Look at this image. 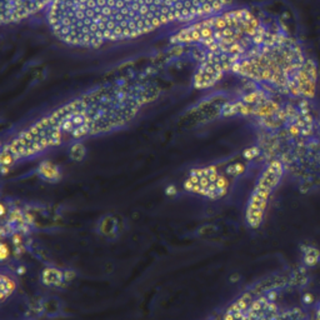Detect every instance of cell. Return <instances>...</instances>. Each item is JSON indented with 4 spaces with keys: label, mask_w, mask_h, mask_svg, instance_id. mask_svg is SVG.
<instances>
[{
    "label": "cell",
    "mask_w": 320,
    "mask_h": 320,
    "mask_svg": "<svg viewBox=\"0 0 320 320\" xmlns=\"http://www.w3.org/2000/svg\"><path fill=\"white\" fill-rule=\"evenodd\" d=\"M229 0H54L45 13L65 45L97 49L224 12Z\"/></svg>",
    "instance_id": "1"
},
{
    "label": "cell",
    "mask_w": 320,
    "mask_h": 320,
    "mask_svg": "<svg viewBox=\"0 0 320 320\" xmlns=\"http://www.w3.org/2000/svg\"><path fill=\"white\" fill-rule=\"evenodd\" d=\"M159 89L144 79H123L85 93L18 133L0 148V170L55 148L82 143L125 127L157 98Z\"/></svg>",
    "instance_id": "2"
},
{
    "label": "cell",
    "mask_w": 320,
    "mask_h": 320,
    "mask_svg": "<svg viewBox=\"0 0 320 320\" xmlns=\"http://www.w3.org/2000/svg\"><path fill=\"white\" fill-rule=\"evenodd\" d=\"M285 171V164L281 160H271L263 169L246 204L245 220L249 228L258 229L263 224L269 199L281 183Z\"/></svg>",
    "instance_id": "3"
},
{
    "label": "cell",
    "mask_w": 320,
    "mask_h": 320,
    "mask_svg": "<svg viewBox=\"0 0 320 320\" xmlns=\"http://www.w3.org/2000/svg\"><path fill=\"white\" fill-rule=\"evenodd\" d=\"M278 305L269 295L244 294L234 301L224 314V320H278Z\"/></svg>",
    "instance_id": "4"
},
{
    "label": "cell",
    "mask_w": 320,
    "mask_h": 320,
    "mask_svg": "<svg viewBox=\"0 0 320 320\" xmlns=\"http://www.w3.org/2000/svg\"><path fill=\"white\" fill-rule=\"evenodd\" d=\"M185 190L209 199H219L228 191L229 180L215 168L193 169L184 183Z\"/></svg>",
    "instance_id": "5"
},
{
    "label": "cell",
    "mask_w": 320,
    "mask_h": 320,
    "mask_svg": "<svg viewBox=\"0 0 320 320\" xmlns=\"http://www.w3.org/2000/svg\"><path fill=\"white\" fill-rule=\"evenodd\" d=\"M54 0H0V27L22 23L47 13Z\"/></svg>",
    "instance_id": "6"
},
{
    "label": "cell",
    "mask_w": 320,
    "mask_h": 320,
    "mask_svg": "<svg viewBox=\"0 0 320 320\" xmlns=\"http://www.w3.org/2000/svg\"><path fill=\"white\" fill-rule=\"evenodd\" d=\"M95 231L104 239L115 240L124 231V220L117 214H105L98 219Z\"/></svg>",
    "instance_id": "7"
},
{
    "label": "cell",
    "mask_w": 320,
    "mask_h": 320,
    "mask_svg": "<svg viewBox=\"0 0 320 320\" xmlns=\"http://www.w3.org/2000/svg\"><path fill=\"white\" fill-rule=\"evenodd\" d=\"M73 273L70 271L64 270V269H58V268H45L44 270L40 274V280L44 284L45 286H49V288H59V286L65 285L68 281H70L72 279Z\"/></svg>",
    "instance_id": "8"
},
{
    "label": "cell",
    "mask_w": 320,
    "mask_h": 320,
    "mask_svg": "<svg viewBox=\"0 0 320 320\" xmlns=\"http://www.w3.org/2000/svg\"><path fill=\"white\" fill-rule=\"evenodd\" d=\"M37 175L38 178L42 179L43 181L54 184L60 181V179L63 178V171L58 164L49 160H44L38 165Z\"/></svg>",
    "instance_id": "9"
},
{
    "label": "cell",
    "mask_w": 320,
    "mask_h": 320,
    "mask_svg": "<svg viewBox=\"0 0 320 320\" xmlns=\"http://www.w3.org/2000/svg\"><path fill=\"white\" fill-rule=\"evenodd\" d=\"M17 280L15 276L4 268H0V304L4 303L15 291Z\"/></svg>",
    "instance_id": "10"
},
{
    "label": "cell",
    "mask_w": 320,
    "mask_h": 320,
    "mask_svg": "<svg viewBox=\"0 0 320 320\" xmlns=\"http://www.w3.org/2000/svg\"><path fill=\"white\" fill-rule=\"evenodd\" d=\"M320 253L318 249L313 248V246H306L303 249V260L306 265H314L315 263H318Z\"/></svg>",
    "instance_id": "11"
},
{
    "label": "cell",
    "mask_w": 320,
    "mask_h": 320,
    "mask_svg": "<svg viewBox=\"0 0 320 320\" xmlns=\"http://www.w3.org/2000/svg\"><path fill=\"white\" fill-rule=\"evenodd\" d=\"M85 154H87V149H85V147L83 145V143H75V144H73L72 148H70V158H72L73 160H83Z\"/></svg>",
    "instance_id": "12"
},
{
    "label": "cell",
    "mask_w": 320,
    "mask_h": 320,
    "mask_svg": "<svg viewBox=\"0 0 320 320\" xmlns=\"http://www.w3.org/2000/svg\"><path fill=\"white\" fill-rule=\"evenodd\" d=\"M315 320H320V301L316 306V313H315Z\"/></svg>",
    "instance_id": "13"
}]
</instances>
